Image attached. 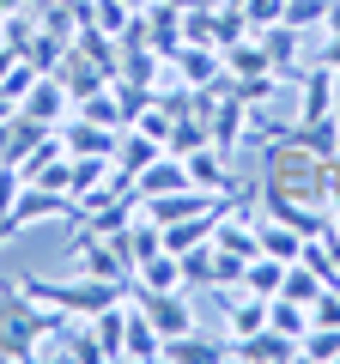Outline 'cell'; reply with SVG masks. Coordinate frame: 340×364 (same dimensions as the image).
I'll list each match as a JSON object with an SVG mask.
<instances>
[{
  "instance_id": "7c38bea8",
  "label": "cell",
  "mask_w": 340,
  "mask_h": 364,
  "mask_svg": "<svg viewBox=\"0 0 340 364\" xmlns=\"http://www.w3.org/2000/svg\"><path fill=\"white\" fill-rule=\"evenodd\" d=\"M18 109H25L31 122H43V128H49V122H61V116H73V97H67V85L55 73H43L37 85L25 91V97H18Z\"/></svg>"
},
{
  "instance_id": "4316f807",
  "label": "cell",
  "mask_w": 340,
  "mask_h": 364,
  "mask_svg": "<svg viewBox=\"0 0 340 364\" xmlns=\"http://www.w3.org/2000/svg\"><path fill=\"white\" fill-rule=\"evenodd\" d=\"M298 358H340V328L310 322V328H304V340H298Z\"/></svg>"
},
{
  "instance_id": "ac0fdd59",
  "label": "cell",
  "mask_w": 340,
  "mask_h": 364,
  "mask_svg": "<svg viewBox=\"0 0 340 364\" xmlns=\"http://www.w3.org/2000/svg\"><path fill=\"white\" fill-rule=\"evenodd\" d=\"M134 286H140V291H188V286H183V261L170 255V249H158L152 261L134 267Z\"/></svg>"
},
{
  "instance_id": "484cf974",
  "label": "cell",
  "mask_w": 340,
  "mask_h": 364,
  "mask_svg": "<svg viewBox=\"0 0 340 364\" xmlns=\"http://www.w3.org/2000/svg\"><path fill=\"white\" fill-rule=\"evenodd\" d=\"M267 322H274L280 334L304 340V328H310V310H304V304H292V298H267Z\"/></svg>"
},
{
  "instance_id": "3957f363",
  "label": "cell",
  "mask_w": 340,
  "mask_h": 364,
  "mask_svg": "<svg viewBox=\"0 0 340 364\" xmlns=\"http://www.w3.org/2000/svg\"><path fill=\"white\" fill-rule=\"evenodd\" d=\"M18 286L31 291L37 304H49V310H61V316H85L92 322L104 304H116V298H128V286H110V279H37V273H25Z\"/></svg>"
},
{
  "instance_id": "9c48e42d",
  "label": "cell",
  "mask_w": 340,
  "mask_h": 364,
  "mask_svg": "<svg viewBox=\"0 0 340 364\" xmlns=\"http://www.w3.org/2000/svg\"><path fill=\"white\" fill-rule=\"evenodd\" d=\"M231 358H255V364H292V358H298V340H292V334H280V328L267 322V328H255V334L231 340Z\"/></svg>"
},
{
  "instance_id": "5bb4252c",
  "label": "cell",
  "mask_w": 340,
  "mask_h": 364,
  "mask_svg": "<svg viewBox=\"0 0 340 364\" xmlns=\"http://www.w3.org/2000/svg\"><path fill=\"white\" fill-rule=\"evenodd\" d=\"M219 304H225V322H231V340H243V334H255V328H267V298H255V291L225 286Z\"/></svg>"
},
{
  "instance_id": "6da1fadb",
  "label": "cell",
  "mask_w": 340,
  "mask_h": 364,
  "mask_svg": "<svg viewBox=\"0 0 340 364\" xmlns=\"http://www.w3.org/2000/svg\"><path fill=\"white\" fill-rule=\"evenodd\" d=\"M55 328H61V310L37 304L25 286H6V291H0V358H13V364L43 358Z\"/></svg>"
},
{
  "instance_id": "d4e9b609",
  "label": "cell",
  "mask_w": 340,
  "mask_h": 364,
  "mask_svg": "<svg viewBox=\"0 0 340 364\" xmlns=\"http://www.w3.org/2000/svg\"><path fill=\"white\" fill-rule=\"evenodd\" d=\"M280 286H286V261L255 255V261L243 267V291H255V298H280Z\"/></svg>"
},
{
  "instance_id": "f1b7e54d",
  "label": "cell",
  "mask_w": 340,
  "mask_h": 364,
  "mask_svg": "<svg viewBox=\"0 0 340 364\" xmlns=\"http://www.w3.org/2000/svg\"><path fill=\"white\" fill-rule=\"evenodd\" d=\"M280 18H286V0H243V25L249 31H267Z\"/></svg>"
},
{
  "instance_id": "7402d4cb",
  "label": "cell",
  "mask_w": 340,
  "mask_h": 364,
  "mask_svg": "<svg viewBox=\"0 0 340 364\" xmlns=\"http://www.w3.org/2000/svg\"><path fill=\"white\" fill-rule=\"evenodd\" d=\"M134 304V298H128ZM122 358H164V334L146 322L140 310H128V334H122Z\"/></svg>"
},
{
  "instance_id": "30bf717a",
  "label": "cell",
  "mask_w": 340,
  "mask_h": 364,
  "mask_svg": "<svg viewBox=\"0 0 340 364\" xmlns=\"http://www.w3.org/2000/svg\"><path fill=\"white\" fill-rule=\"evenodd\" d=\"M55 79L67 85V97H73V104H79V97H92L97 85H110V73H104V67H97L85 49H79V43H67V55H61V67H55Z\"/></svg>"
},
{
  "instance_id": "ffe728a7",
  "label": "cell",
  "mask_w": 340,
  "mask_h": 364,
  "mask_svg": "<svg viewBox=\"0 0 340 364\" xmlns=\"http://www.w3.org/2000/svg\"><path fill=\"white\" fill-rule=\"evenodd\" d=\"M176 261H183V286L188 291H213V286H219V249H213V237H207V243H195V249H183V255H176Z\"/></svg>"
},
{
  "instance_id": "7a4b0ae2",
  "label": "cell",
  "mask_w": 340,
  "mask_h": 364,
  "mask_svg": "<svg viewBox=\"0 0 340 364\" xmlns=\"http://www.w3.org/2000/svg\"><path fill=\"white\" fill-rule=\"evenodd\" d=\"M322 170H328V158H316L310 146L286 128L274 146H267V188L262 195H286V200H304V207H328L322 200Z\"/></svg>"
},
{
  "instance_id": "e0dca14e",
  "label": "cell",
  "mask_w": 340,
  "mask_h": 364,
  "mask_svg": "<svg viewBox=\"0 0 340 364\" xmlns=\"http://www.w3.org/2000/svg\"><path fill=\"white\" fill-rule=\"evenodd\" d=\"M31 13H37L43 31H55V37L73 43L79 25H85V0H31Z\"/></svg>"
},
{
  "instance_id": "836d02e7",
  "label": "cell",
  "mask_w": 340,
  "mask_h": 364,
  "mask_svg": "<svg viewBox=\"0 0 340 364\" xmlns=\"http://www.w3.org/2000/svg\"><path fill=\"white\" fill-rule=\"evenodd\" d=\"M334 237H340V213H334Z\"/></svg>"
},
{
  "instance_id": "603a6c76",
  "label": "cell",
  "mask_w": 340,
  "mask_h": 364,
  "mask_svg": "<svg viewBox=\"0 0 340 364\" xmlns=\"http://www.w3.org/2000/svg\"><path fill=\"white\" fill-rule=\"evenodd\" d=\"M134 13H140V6H128V0H85V25L104 31V37H122V31L134 25Z\"/></svg>"
},
{
  "instance_id": "ba28073f",
  "label": "cell",
  "mask_w": 340,
  "mask_h": 364,
  "mask_svg": "<svg viewBox=\"0 0 340 364\" xmlns=\"http://www.w3.org/2000/svg\"><path fill=\"white\" fill-rule=\"evenodd\" d=\"M183 164H188V182L195 188H207V195H237V182H231V158L219 152V146H195V152H183Z\"/></svg>"
},
{
  "instance_id": "44dd1931",
  "label": "cell",
  "mask_w": 340,
  "mask_h": 364,
  "mask_svg": "<svg viewBox=\"0 0 340 364\" xmlns=\"http://www.w3.org/2000/svg\"><path fill=\"white\" fill-rule=\"evenodd\" d=\"M128 310H134V304H128V298H116V304H104V310L92 316V334H97V346H104V358H122V334H128Z\"/></svg>"
},
{
  "instance_id": "1f68e13d",
  "label": "cell",
  "mask_w": 340,
  "mask_h": 364,
  "mask_svg": "<svg viewBox=\"0 0 340 364\" xmlns=\"http://www.w3.org/2000/svg\"><path fill=\"white\" fill-rule=\"evenodd\" d=\"M328 31H340V0H328Z\"/></svg>"
},
{
  "instance_id": "2e32d148",
  "label": "cell",
  "mask_w": 340,
  "mask_h": 364,
  "mask_svg": "<svg viewBox=\"0 0 340 364\" xmlns=\"http://www.w3.org/2000/svg\"><path fill=\"white\" fill-rule=\"evenodd\" d=\"M164 358H176V364H219V358H231V340H207V334H195V328H188V334H170L164 340Z\"/></svg>"
},
{
  "instance_id": "8992f818",
  "label": "cell",
  "mask_w": 340,
  "mask_h": 364,
  "mask_svg": "<svg viewBox=\"0 0 340 364\" xmlns=\"http://www.w3.org/2000/svg\"><path fill=\"white\" fill-rule=\"evenodd\" d=\"M340 73L334 67H310V73H298V122H328L340 116Z\"/></svg>"
},
{
  "instance_id": "cb8c5ba5",
  "label": "cell",
  "mask_w": 340,
  "mask_h": 364,
  "mask_svg": "<svg viewBox=\"0 0 340 364\" xmlns=\"http://www.w3.org/2000/svg\"><path fill=\"white\" fill-rule=\"evenodd\" d=\"M322 291H328V279L310 267V261H292V267H286V286H280V298H292V304H304V310H310Z\"/></svg>"
},
{
  "instance_id": "4fadbf2b",
  "label": "cell",
  "mask_w": 340,
  "mask_h": 364,
  "mask_svg": "<svg viewBox=\"0 0 340 364\" xmlns=\"http://www.w3.org/2000/svg\"><path fill=\"white\" fill-rule=\"evenodd\" d=\"M255 37H262V49H267V67H274L280 79H292V85H298V37H304V31L280 18V25L255 31Z\"/></svg>"
},
{
  "instance_id": "83f0119b",
  "label": "cell",
  "mask_w": 340,
  "mask_h": 364,
  "mask_svg": "<svg viewBox=\"0 0 340 364\" xmlns=\"http://www.w3.org/2000/svg\"><path fill=\"white\" fill-rule=\"evenodd\" d=\"M286 25H298V31L322 25L328 31V0H286Z\"/></svg>"
},
{
  "instance_id": "277c9868",
  "label": "cell",
  "mask_w": 340,
  "mask_h": 364,
  "mask_svg": "<svg viewBox=\"0 0 340 364\" xmlns=\"http://www.w3.org/2000/svg\"><path fill=\"white\" fill-rule=\"evenodd\" d=\"M49 219H79L73 195H55V188H43V182H25L18 200H13V213H6V225H0V237H18L25 225H49Z\"/></svg>"
},
{
  "instance_id": "8fae6325",
  "label": "cell",
  "mask_w": 340,
  "mask_h": 364,
  "mask_svg": "<svg viewBox=\"0 0 340 364\" xmlns=\"http://www.w3.org/2000/svg\"><path fill=\"white\" fill-rule=\"evenodd\" d=\"M176 188H188V164L176 152H158L152 164L134 176V195L140 200H158V195H176Z\"/></svg>"
},
{
  "instance_id": "9a60e30c",
  "label": "cell",
  "mask_w": 340,
  "mask_h": 364,
  "mask_svg": "<svg viewBox=\"0 0 340 364\" xmlns=\"http://www.w3.org/2000/svg\"><path fill=\"white\" fill-rule=\"evenodd\" d=\"M255 237H262V255H274V261H304V243H310V237L298 231V225H286V219H274V213H267V219H255Z\"/></svg>"
},
{
  "instance_id": "e575fe53",
  "label": "cell",
  "mask_w": 340,
  "mask_h": 364,
  "mask_svg": "<svg viewBox=\"0 0 340 364\" xmlns=\"http://www.w3.org/2000/svg\"><path fill=\"white\" fill-rule=\"evenodd\" d=\"M231 6H243V0H231Z\"/></svg>"
},
{
  "instance_id": "f546056e",
  "label": "cell",
  "mask_w": 340,
  "mask_h": 364,
  "mask_svg": "<svg viewBox=\"0 0 340 364\" xmlns=\"http://www.w3.org/2000/svg\"><path fill=\"white\" fill-rule=\"evenodd\" d=\"M322 67H334V73H340V31H328V43H322Z\"/></svg>"
},
{
  "instance_id": "52a82bcc",
  "label": "cell",
  "mask_w": 340,
  "mask_h": 364,
  "mask_svg": "<svg viewBox=\"0 0 340 364\" xmlns=\"http://www.w3.org/2000/svg\"><path fill=\"white\" fill-rule=\"evenodd\" d=\"M61 146H67V158H116V146H122V128H97L92 116H67V128H61Z\"/></svg>"
},
{
  "instance_id": "d6a6232c",
  "label": "cell",
  "mask_w": 340,
  "mask_h": 364,
  "mask_svg": "<svg viewBox=\"0 0 340 364\" xmlns=\"http://www.w3.org/2000/svg\"><path fill=\"white\" fill-rule=\"evenodd\" d=\"M13 109H18V104H13V97H6V91H0V122H6V116H13Z\"/></svg>"
},
{
  "instance_id": "5b68a950",
  "label": "cell",
  "mask_w": 340,
  "mask_h": 364,
  "mask_svg": "<svg viewBox=\"0 0 340 364\" xmlns=\"http://www.w3.org/2000/svg\"><path fill=\"white\" fill-rule=\"evenodd\" d=\"M128 298H134V310H140V316H146V322H152L164 340H170V334H188V328H195L188 291H140V286H134Z\"/></svg>"
},
{
  "instance_id": "d6986e66",
  "label": "cell",
  "mask_w": 340,
  "mask_h": 364,
  "mask_svg": "<svg viewBox=\"0 0 340 364\" xmlns=\"http://www.w3.org/2000/svg\"><path fill=\"white\" fill-rule=\"evenodd\" d=\"M116 243H122V255H128V267H140V261H152L158 249H164V225H152V219L140 213L128 231H116Z\"/></svg>"
},
{
  "instance_id": "4dcf8cb0",
  "label": "cell",
  "mask_w": 340,
  "mask_h": 364,
  "mask_svg": "<svg viewBox=\"0 0 340 364\" xmlns=\"http://www.w3.org/2000/svg\"><path fill=\"white\" fill-rule=\"evenodd\" d=\"M18 61H25V55H18V49H13V43H0V79L13 73V67H18Z\"/></svg>"
}]
</instances>
